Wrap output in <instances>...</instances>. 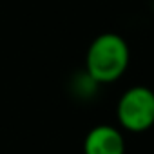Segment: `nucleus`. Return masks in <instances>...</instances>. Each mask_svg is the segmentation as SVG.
I'll use <instances>...</instances> for the list:
<instances>
[{
    "label": "nucleus",
    "instance_id": "1",
    "mask_svg": "<svg viewBox=\"0 0 154 154\" xmlns=\"http://www.w3.org/2000/svg\"><path fill=\"white\" fill-rule=\"evenodd\" d=\"M131 51L127 42L116 33L98 35L85 54V69L91 80L98 84H111L122 78L129 67Z\"/></svg>",
    "mask_w": 154,
    "mask_h": 154
},
{
    "label": "nucleus",
    "instance_id": "2",
    "mask_svg": "<svg viewBox=\"0 0 154 154\" xmlns=\"http://www.w3.org/2000/svg\"><path fill=\"white\" fill-rule=\"evenodd\" d=\"M120 125L129 132H145L154 125V91L145 85L127 89L116 107Z\"/></svg>",
    "mask_w": 154,
    "mask_h": 154
},
{
    "label": "nucleus",
    "instance_id": "3",
    "mask_svg": "<svg viewBox=\"0 0 154 154\" xmlns=\"http://www.w3.org/2000/svg\"><path fill=\"white\" fill-rule=\"evenodd\" d=\"M84 154H125L123 134L112 125H96L84 140Z\"/></svg>",
    "mask_w": 154,
    "mask_h": 154
}]
</instances>
